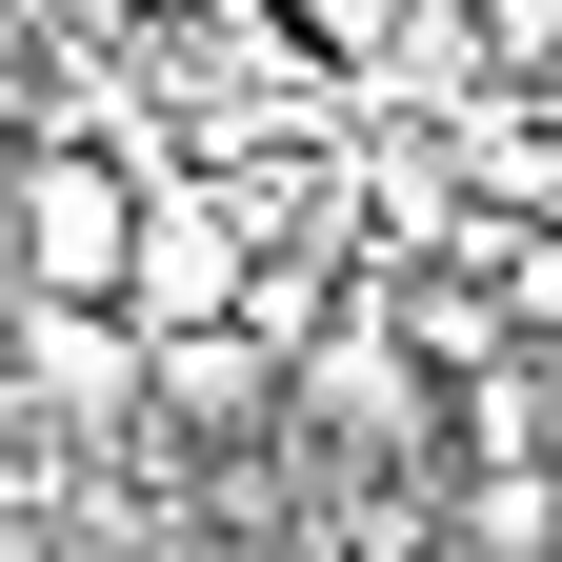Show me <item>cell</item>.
Segmentation results:
<instances>
[{"instance_id": "1", "label": "cell", "mask_w": 562, "mask_h": 562, "mask_svg": "<svg viewBox=\"0 0 562 562\" xmlns=\"http://www.w3.org/2000/svg\"><path fill=\"white\" fill-rule=\"evenodd\" d=\"M121 261H140V140L21 121L0 140V281L21 302H121Z\"/></svg>"}, {"instance_id": "2", "label": "cell", "mask_w": 562, "mask_h": 562, "mask_svg": "<svg viewBox=\"0 0 562 562\" xmlns=\"http://www.w3.org/2000/svg\"><path fill=\"white\" fill-rule=\"evenodd\" d=\"M241 281H261V201H241V161H140L121 322H140V341H161V322H241Z\"/></svg>"}, {"instance_id": "3", "label": "cell", "mask_w": 562, "mask_h": 562, "mask_svg": "<svg viewBox=\"0 0 562 562\" xmlns=\"http://www.w3.org/2000/svg\"><path fill=\"white\" fill-rule=\"evenodd\" d=\"M181 562H322L302 522H181Z\"/></svg>"}]
</instances>
